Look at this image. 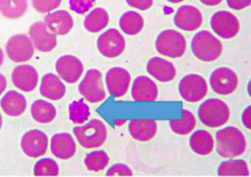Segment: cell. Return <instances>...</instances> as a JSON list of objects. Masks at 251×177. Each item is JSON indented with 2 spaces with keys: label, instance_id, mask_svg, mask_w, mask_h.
<instances>
[{
  "label": "cell",
  "instance_id": "obj_1",
  "mask_svg": "<svg viewBox=\"0 0 251 177\" xmlns=\"http://www.w3.org/2000/svg\"><path fill=\"white\" fill-rule=\"evenodd\" d=\"M216 150L220 157L233 159L247 151V142L242 131L233 126L222 128L216 133Z\"/></svg>",
  "mask_w": 251,
  "mask_h": 177
},
{
  "label": "cell",
  "instance_id": "obj_2",
  "mask_svg": "<svg viewBox=\"0 0 251 177\" xmlns=\"http://www.w3.org/2000/svg\"><path fill=\"white\" fill-rule=\"evenodd\" d=\"M193 56L204 63L218 60L223 53V44L217 36L209 31H201L193 36L191 42Z\"/></svg>",
  "mask_w": 251,
  "mask_h": 177
},
{
  "label": "cell",
  "instance_id": "obj_3",
  "mask_svg": "<svg viewBox=\"0 0 251 177\" xmlns=\"http://www.w3.org/2000/svg\"><path fill=\"white\" fill-rule=\"evenodd\" d=\"M230 109L222 99H206L200 105L198 117L208 128H218L226 125L230 119Z\"/></svg>",
  "mask_w": 251,
  "mask_h": 177
},
{
  "label": "cell",
  "instance_id": "obj_4",
  "mask_svg": "<svg viewBox=\"0 0 251 177\" xmlns=\"http://www.w3.org/2000/svg\"><path fill=\"white\" fill-rule=\"evenodd\" d=\"M74 134L81 147L95 149L105 144L107 139V128L99 119H91L86 124L74 128Z\"/></svg>",
  "mask_w": 251,
  "mask_h": 177
},
{
  "label": "cell",
  "instance_id": "obj_5",
  "mask_svg": "<svg viewBox=\"0 0 251 177\" xmlns=\"http://www.w3.org/2000/svg\"><path fill=\"white\" fill-rule=\"evenodd\" d=\"M155 47L161 56L171 59H179L186 52L187 40L183 34L178 31L164 30L157 36Z\"/></svg>",
  "mask_w": 251,
  "mask_h": 177
},
{
  "label": "cell",
  "instance_id": "obj_6",
  "mask_svg": "<svg viewBox=\"0 0 251 177\" xmlns=\"http://www.w3.org/2000/svg\"><path fill=\"white\" fill-rule=\"evenodd\" d=\"M79 93L88 102L101 103L106 98L103 77L99 69L88 70L78 86Z\"/></svg>",
  "mask_w": 251,
  "mask_h": 177
},
{
  "label": "cell",
  "instance_id": "obj_7",
  "mask_svg": "<svg viewBox=\"0 0 251 177\" xmlns=\"http://www.w3.org/2000/svg\"><path fill=\"white\" fill-rule=\"evenodd\" d=\"M182 99L188 103H198L204 99L209 92L206 79L198 74L184 76L178 85Z\"/></svg>",
  "mask_w": 251,
  "mask_h": 177
},
{
  "label": "cell",
  "instance_id": "obj_8",
  "mask_svg": "<svg viewBox=\"0 0 251 177\" xmlns=\"http://www.w3.org/2000/svg\"><path fill=\"white\" fill-rule=\"evenodd\" d=\"M211 28L213 32L224 39L235 38L240 32V21L230 11H218L210 19Z\"/></svg>",
  "mask_w": 251,
  "mask_h": 177
},
{
  "label": "cell",
  "instance_id": "obj_9",
  "mask_svg": "<svg viewBox=\"0 0 251 177\" xmlns=\"http://www.w3.org/2000/svg\"><path fill=\"white\" fill-rule=\"evenodd\" d=\"M6 53L13 63H26L35 54V47L29 36L25 34H17L11 36L6 44Z\"/></svg>",
  "mask_w": 251,
  "mask_h": 177
},
{
  "label": "cell",
  "instance_id": "obj_10",
  "mask_svg": "<svg viewBox=\"0 0 251 177\" xmlns=\"http://www.w3.org/2000/svg\"><path fill=\"white\" fill-rule=\"evenodd\" d=\"M97 47L100 54L105 58H117L125 51L126 39L119 30L110 28L99 36Z\"/></svg>",
  "mask_w": 251,
  "mask_h": 177
},
{
  "label": "cell",
  "instance_id": "obj_11",
  "mask_svg": "<svg viewBox=\"0 0 251 177\" xmlns=\"http://www.w3.org/2000/svg\"><path fill=\"white\" fill-rule=\"evenodd\" d=\"M209 83L213 92L217 94L229 96L238 88L239 78L238 74L229 67H219L212 72Z\"/></svg>",
  "mask_w": 251,
  "mask_h": 177
},
{
  "label": "cell",
  "instance_id": "obj_12",
  "mask_svg": "<svg viewBox=\"0 0 251 177\" xmlns=\"http://www.w3.org/2000/svg\"><path fill=\"white\" fill-rule=\"evenodd\" d=\"M21 147L23 153L30 158H39L47 153L49 137L39 129H32L23 135Z\"/></svg>",
  "mask_w": 251,
  "mask_h": 177
},
{
  "label": "cell",
  "instance_id": "obj_13",
  "mask_svg": "<svg viewBox=\"0 0 251 177\" xmlns=\"http://www.w3.org/2000/svg\"><path fill=\"white\" fill-rule=\"evenodd\" d=\"M55 68L58 77L69 84L77 83L84 72V65L81 59L72 55L61 56L56 60Z\"/></svg>",
  "mask_w": 251,
  "mask_h": 177
},
{
  "label": "cell",
  "instance_id": "obj_14",
  "mask_svg": "<svg viewBox=\"0 0 251 177\" xmlns=\"http://www.w3.org/2000/svg\"><path fill=\"white\" fill-rule=\"evenodd\" d=\"M28 35L35 49L42 53L52 52L57 45V36L50 32L45 22L41 21L31 25Z\"/></svg>",
  "mask_w": 251,
  "mask_h": 177
},
{
  "label": "cell",
  "instance_id": "obj_15",
  "mask_svg": "<svg viewBox=\"0 0 251 177\" xmlns=\"http://www.w3.org/2000/svg\"><path fill=\"white\" fill-rule=\"evenodd\" d=\"M204 21L201 11L193 5H183L174 16V24L184 32H195L201 27Z\"/></svg>",
  "mask_w": 251,
  "mask_h": 177
},
{
  "label": "cell",
  "instance_id": "obj_16",
  "mask_svg": "<svg viewBox=\"0 0 251 177\" xmlns=\"http://www.w3.org/2000/svg\"><path fill=\"white\" fill-rule=\"evenodd\" d=\"M130 83V72L124 67H112L105 74V84L108 92L116 98H121L127 93Z\"/></svg>",
  "mask_w": 251,
  "mask_h": 177
},
{
  "label": "cell",
  "instance_id": "obj_17",
  "mask_svg": "<svg viewBox=\"0 0 251 177\" xmlns=\"http://www.w3.org/2000/svg\"><path fill=\"white\" fill-rule=\"evenodd\" d=\"M11 78L12 84L24 92H32L39 83L38 71L29 64H21L14 67Z\"/></svg>",
  "mask_w": 251,
  "mask_h": 177
},
{
  "label": "cell",
  "instance_id": "obj_18",
  "mask_svg": "<svg viewBox=\"0 0 251 177\" xmlns=\"http://www.w3.org/2000/svg\"><path fill=\"white\" fill-rule=\"evenodd\" d=\"M50 150L57 159L68 160L72 159L76 154V142L70 133H56L50 140Z\"/></svg>",
  "mask_w": 251,
  "mask_h": 177
},
{
  "label": "cell",
  "instance_id": "obj_19",
  "mask_svg": "<svg viewBox=\"0 0 251 177\" xmlns=\"http://www.w3.org/2000/svg\"><path fill=\"white\" fill-rule=\"evenodd\" d=\"M44 22L50 32L56 36H65L71 32L74 25L71 14L65 10L52 11L45 16Z\"/></svg>",
  "mask_w": 251,
  "mask_h": 177
},
{
  "label": "cell",
  "instance_id": "obj_20",
  "mask_svg": "<svg viewBox=\"0 0 251 177\" xmlns=\"http://www.w3.org/2000/svg\"><path fill=\"white\" fill-rule=\"evenodd\" d=\"M148 74L161 83L174 80L176 77V68L172 62L159 56L152 57L146 66Z\"/></svg>",
  "mask_w": 251,
  "mask_h": 177
},
{
  "label": "cell",
  "instance_id": "obj_21",
  "mask_svg": "<svg viewBox=\"0 0 251 177\" xmlns=\"http://www.w3.org/2000/svg\"><path fill=\"white\" fill-rule=\"evenodd\" d=\"M131 96L137 102H151L158 98L159 88L151 79L140 76L133 82Z\"/></svg>",
  "mask_w": 251,
  "mask_h": 177
},
{
  "label": "cell",
  "instance_id": "obj_22",
  "mask_svg": "<svg viewBox=\"0 0 251 177\" xmlns=\"http://www.w3.org/2000/svg\"><path fill=\"white\" fill-rule=\"evenodd\" d=\"M39 90L43 97L52 101L60 100L66 94L64 81L54 73H47L42 77Z\"/></svg>",
  "mask_w": 251,
  "mask_h": 177
},
{
  "label": "cell",
  "instance_id": "obj_23",
  "mask_svg": "<svg viewBox=\"0 0 251 177\" xmlns=\"http://www.w3.org/2000/svg\"><path fill=\"white\" fill-rule=\"evenodd\" d=\"M27 106L26 97L15 90L6 92L0 100L1 109L8 117H21L27 109Z\"/></svg>",
  "mask_w": 251,
  "mask_h": 177
},
{
  "label": "cell",
  "instance_id": "obj_24",
  "mask_svg": "<svg viewBox=\"0 0 251 177\" xmlns=\"http://www.w3.org/2000/svg\"><path fill=\"white\" fill-rule=\"evenodd\" d=\"M158 125L155 119H132L129 123L128 131L130 137L137 141H151L156 136Z\"/></svg>",
  "mask_w": 251,
  "mask_h": 177
},
{
  "label": "cell",
  "instance_id": "obj_25",
  "mask_svg": "<svg viewBox=\"0 0 251 177\" xmlns=\"http://www.w3.org/2000/svg\"><path fill=\"white\" fill-rule=\"evenodd\" d=\"M189 145L197 155L205 157L213 153L215 141L213 136L206 130H198L191 135Z\"/></svg>",
  "mask_w": 251,
  "mask_h": 177
},
{
  "label": "cell",
  "instance_id": "obj_26",
  "mask_svg": "<svg viewBox=\"0 0 251 177\" xmlns=\"http://www.w3.org/2000/svg\"><path fill=\"white\" fill-rule=\"evenodd\" d=\"M31 116L37 123L46 124L53 121L56 117V109L52 103L45 99H36L31 103Z\"/></svg>",
  "mask_w": 251,
  "mask_h": 177
},
{
  "label": "cell",
  "instance_id": "obj_27",
  "mask_svg": "<svg viewBox=\"0 0 251 177\" xmlns=\"http://www.w3.org/2000/svg\"><path fill=\"white\" fill-rule=\"evenodd\" d=\"M110 16L103 7H96L88 14L84 20L85 29L90 33H98L107 27Z\"/></svg>",
  "mask_w": 251,
  "mask_h": 177
},
{
  "label": "cell",
  "instance_id": "obj_28",
  "mask_svg": "<svg viewBox=\"0 0 251 177\" xmlns=\"http://www.w3.org/2000/svg\"><path fill=\"white\" fill-rule=\"evenodd\" d=\"M144 27V17L137 11H126L119 19V27L127 36H136L142 32Z\"/></svg>",
  "mask_w": 251,
  "mask_h": 177
},
{
  "label": "cell",
  "instance_id": "obj_29",
  "mask_svg": "<svg viewBox=\"0 0 251 177\" xmlns=\"http://www.w3.org/2000/svg\"><path fill=\"white\" fill-rule=\"evenodd\" d=\"M220 177H249V165L243 159H231L222 162L218 168Z\"/></svg>",
  "mask_w": 251,
  "mask_h": 177
},
{
  "label": "cell",
  "instance_id": "obj_30",
  "mask_svg": "<svg viewBox=\"0 0 251 177\" xmlns=\"http://www.w3.org/2000/svg\"><path fill=\"white\" fill-rule=\"evenodd\" d=\"M27 8V0H0V13L9 20L21 18Z\"/></svg>",
  "mask_w": 251,
  "mask_h": 177
},
{
  "label": "cell",
  "instance_id": "obj_31",
  "mask_svg": "<svg viewBox=\"0 0 251 177\" xmlns=\"http://www.w3.org/2000/svg\"><path fill=\"white\" fill-rule=\"evenodd\" d=\"M197 120L194 115L190 111L183 109L181 119H171L169 122L171 129L173 133L179 136L190 134L195 128Z\"/></svg>",
  "mask_w": 251,
  "mask_h": 177
},
{
  "label": "cell",
  "instance_id": "obj_32",
  "mask_svg": "<svg viewBox=\"0 0 251 177\" xmlns=\"http://www.w3.org/2000/svg\"><path fill=\"white\" fill-rule=\"evenodd\" d=\"M84 164L88 171L100 173L107 168L110 164V157L105 151H94L85 156Z\"/></svg>",
  "mask_w": 251,
  "mask_h": 177
},
{
  "label": "cell",
  "instance_id": "obj_33",
  "mask_svg": "<svg viewBox=\"0 0 251 177\" xmlns=\"http://www.w3.org/2000/svg\"><path fill=\"white\" fill-rule=\"evenodd\" d=\"M70 119L75 124H84L91 116L90 107L83 99L73 101L69 105Z\"/></svg>",
  "mask_w": 251,
  "mask_h": 177
},
{
  "label": "cell",
  "instance_id": "obj_34",
  "mask_svg": "<svg viewBox=\"0 0 251 177\" xmlns=\"http://www.w3.org/2000/svg\"><path fill=\"white\" fill-rule=\"evenodd\" d=\"M33 173L36 177H56L60 173V168L55 159L46 157L36 162Z\"/></svg>",
  "mask_w": 251,
  "mask_h": 177
},
{
  "label": "cell",
  "instance_id": "obj_35",
  "mask_svg": "<svg viewBox=\"0 0 251 177\" xmlns=\"http://www.w3.org/2000/svg\"><path fill=\"white\" fill-rule=\"evenodd\" d=\"M34 9L41 14L50 13L57 9L62 0H31Z\"/></svg>",
  "mask_w": 251,
  "mask_h": 177
},
{
  "label": "cell",
  "instance_id": "obj_36",
  "mask_svg": "<svg viewBox=\"0 0 251 177\" xmlns=\"http://www.w3.org/2000/svg\"><path fill=\"white\" fill-rule=\"evenodd\" d=\"M96 0H69L70 9L80 16L88 13L95 5Z\"/></svg>",
  "mask_w": 251,
  "mask_h": 177
},
{
  "label": "cell",
  "instance_id": "obj_37",
  "mask_svg": "<svg viewBox=\"0 0 251 177\" xmlns=\"http://www.w3.org/2000/svg\"><path fill=\"white\" fill-rule=\"evenodd\" d=\"M107 177H132L133 171L125 164H115L110 167L105 173Z\"/></svg>",
  "mask_w": 251,
  "mask_h": 177
},
{
  "label": "cell",
  "instance_id": "obj_38",
  "mask_svg": "<svg viewBox=\"0 0 251 177\" xmlns=\"http://www.w3.org/2000/svg\"><path fill=\"white\" fill-rule=\"evenodd\" d=\"M130 7L140 11H148L152 7L154 0H126Z\"/></svg>",
  "mask_w": 251,
  "mask_h": 177
},
{
  "label": "cell",
  "instance_id": "obj_39",
  "mask_svg": "<svg viewBox=\"0 0 251 177\" xmlns=\"http://www.w3.org/2000/svg\"><path fill=\"white\" fill-rule=\"evenodd\" d=\"M226 3L231 9L242 11L251 6V0H226Z\"/></svg>",
  "mask_w": 251,
  "mask_h": 177
},
{
  "label": "cell",
  "instance_id": "obj_40",
  "mask_svg": "<svg viewBox=\"0 0 251 177\" xmlns=\"http://www.w3.org/2000/svg\"><path fill=\"white\" fill-rule=\"evenodd\" d=\"M242 120L243 125L248 129H251V106H248L242 112Z\"/></svg>",
  "mask_w": 251,
  "mask_h": 177
},
{
  "label": "cell",
  "instance_id": "obj_41",
  "mask_svg": "<svg viewBox=\"0 0 251 177\" xmlns=\"http://www.w3.org/2000/svg\"><path fill=\"white\" fill-rule=\"evenodd\" d=\"M7 88V79L4 75L0 73V97Z\"/></svg>",
  "mask_w": 251,
  "mask_h": 177
},
{
  "label": "cell",
  "instance_id": "obj_42",
  "mask_svg": "<svg viewBox=\"0 0 251 177\" xmlns=\"http://www.w3.org/2000/svg\"><path fill=\"white\" fill-rule=\"evenodd\" d=\"M202 4L205 5L207 7H216L222 3L223 0H199Z\"/></svg>",
  "mask_w": 251,
  "mask_h": 177
},
{
  "label": "cell",
  "instance_id": "obj_43",
  "mask_svg": "<svg viewBox=\"0 0 251 177\" xmlns=\"http://www.w3.org/2000/svg\"><path fill=\"white\" fill-rule=\"evenodd\" d=\"M126 122H127L126 119H116V120H115V124L117 127H121V126L126 123Z\"/></svg>",
  "mask_w": 251,
  "mask_h": 177
},
{
  "label": "cell",
  "instance_id": "obj_44",
  "mask_svg": "<svg viewBox=\"0 0 251 177\" xmlns=\"http://www.w3.org/2000/svg\"><path fill=\"white\" fill-rule=\"evenodd\" d=\"M5 59V54L3 50L2 49V47H0V67L3 64Z\"/></svg>",
  "mask_w": 251,
  "mask_h": 177
},
{
  "label": "cell",
  "instance_id": "obj_45",
  "mask_svg": "<svg viewBox=\"0 0 251 177\" xmlns=\"http://www.w3.org/2000/svg\"><path fill=\"white\" fill-rule=\"evenodd\" d=\"M168 2H171V3H174V4H177V3H180V2H184V0H167Z\"/></svg>",
  "mask_w": 251,
  "mask_h": 177
},
{
  "label": "cell",
  "instance_id": "obj_46",
  "mask_svg": "<svg viewBox=\"0 0 251 177\" xmlns=\"http://www.w3.org/2000/svg\"><path fill=\"white\" fill-rule=\"evenodd\" d=\"M2 114H1V112H0V130H1V128H2Z\"/></svg>",
  "mask_w": 251,
  "mask_h": 177
}]
</instances>
